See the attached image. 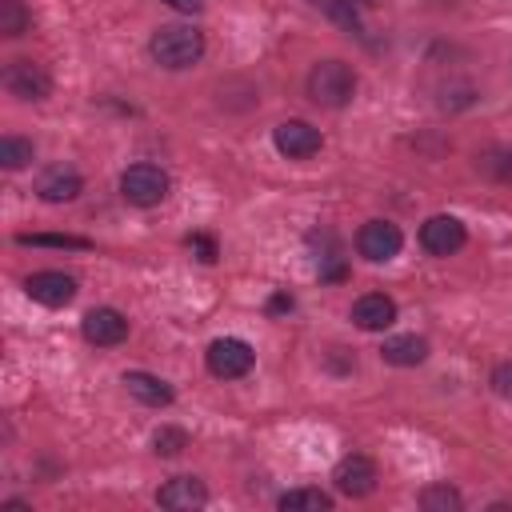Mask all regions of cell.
Listing matches in <instances>:
<instances>
[{"instance_id":"cell-22","label":"cell","mask_w":512,"mask_h":512,"mask_svg":"<svg viewBox=\"0 0 512 512\" xmlns=\"http://www.w3.org/2000/svg\"><path fill=\"white\" fill-rule=\"evenodd\" d=\"M152 448H156L160 456H180V452L188 448V432H184V428H172V424H164V428H156V436H152Z\"/></svg>"},{"instance_id":"cell-1","label":"cell","mask_w":512,"mask_h":512,"mask_svg":"<svg viewBox=\"0 0 512 512\" xmlns=\"http://www.w3.org/2000/svg\"><path fill=\"white\" fill-rule=\"evenodd\" d=\"M148 52H152V60L160 68H172V72L192 68L204 56V32L192 28V24H164V28L152 32Z\"/></svg>"},{"instance_id":"cell-4","label":"cell","mask_w":512,"mask_h":512,"mask_svg":"<svg viewBox=\"0 0 512 512\" xmlns=\"http://www.w3.org/2000/svg\"><path fill=\"white\" fill-rule=\"evenodd\" d=\"M204 364H208V372H212L216 380H240V376L252 372L256 352H252V344L240 340V336H220V340L208 344Z\"/></svg>"},{"instance_id":"cell-30","label":"cell","mask_w":512,"mask_h":512,"mask_svg":"<svg viewBox=\"0 0 512 512\" xmlns=\"http://www.w3.org/2000/svg\"><path fill=\"white\" fill-rule=\"evenodd\" d=\"M348 4H352V8H356V12H364V8H372V4H376V0H348Z\"/></svg>"},{"instance_id":"cell-10","label":"cell","mask_w":512,"mask_h":512,"mask_svg":"<svg viewBox=\"0 0 512 512\" xmlns=\"http://www.w3.org/2000/svg\"><path fill=\"white\" fill-rule=\"evenodd\" d=\"M80 332H84V340L96 344V348H116V344L128 336V316L116 312V308H92V312H84Z\"/></svg>"},{"instance_id":"cell-26","label":"cell","mask_w":512,"mask_h":512,"mask_svg":"<svg viewBox=\"0 0 512 512\" xmlns=\"http://www.w3.org/2000/svg\"><path fill=\"white\" fill-rule=\"evenodd\" d=\"M488 384H492V392H496V396L512 400V360L496 364V368H492V380H488Z\"/></svg>"},{"instance_id":"cell-17","label":"cell","mask_w":512,"mask_h":512,"mask_svg":"<svg viewBox=\"0 0 512 512\" xmlns=\"http://www.w3.org/2000/svg\"><path fill=\"white\" fill-rule=\"evenodd\" d=\"M280 508L284 512H328L332 508V496L320 492V488H288L280 496Z\"/></svg>"},{"instance_id":"cell-25","label":"cell","mask_w":512,"mask_h":512,"mask_svg":"<svg viewBox=\"0 0 512 512\" xmlns=\"http://www.w3.org/2000/svg\"><path fill=\"white\" fill-rule=\"evenodd\" d=\"M184 244H188V248H192V252H196V256H200L204 264H212V260L220 256V248H216V240H212V236H204V232H192V236H188Z\"/></svg>"},{"instance_id":"cell-3","label":"cell","mask_w":512,"mask_h":512,"mask_svg":"<svg viewBox=\"0 0 512 512\" xmlns=\"http://www.w3.org/2000/svg\"><path fill=\"white\" fill-rule=\"evenodd\" d=\"M168 188H172V180H168V172L160 164L140 160V164H128L120 172V196L128 204H136V208H156L168 196Z\"/></svg>"},{"instance_id":"cell-7","label":"cell","mask_w":512,"mask_h":512,"mask_svg":"<svg viewBox=\"0 0 512 512\" xmlns=\"http://www.w3.org/2000/svg\"><path fill=\"white\" fill-rule=\"evenodd\" d=\"M4 88H8V96H16V100H44V96L52 92V76H48L44 64H36V60H12V64L4 68Z\"/></svg>"},{"instance_id":"cell-19","label":"cell","mask_w":512,"mask_h":512,"mask_svg":"<svg viewBox=\"0 0 512 512\" xmlns=\"http://www.w3.org/2000/svg\"><path fill=\"white\" fill-rule=\"evenodd\" d=\"M312 8H320L328 20H336L340 28H348L352 36H364V24H360V12L348 4V0H308Z\"/></svg>"},{"instance_id":"cell-8","label":"cell","mask_w":512,"mask_h":512,"mask_svg":"<svg viewBox=\"0 0 512 512\" xmlns=\"http://www.w3.org/2000/svg\"><path fill=\"white\" fill-rule=\"evenodd\" d=\"M24 292H28L36 304H44V308H64V304H72V296H76V280H72L68 272L44 268V272H32V276L24 280Z\"/></svg>"},{"instance_id":"cell-12","label":"cell","mask_w":512,"mask_h":512,"mask_svg":"<svg viewBox=\"0 0 512 512\" xmlns=\"http://www.w3.org/2000/svg\"><path fill=\"white\" fill-rule=\"evenodd\" d=\"M332 480H336V488H340L344 496H352V500H360V496H368V492L376 488V464H372L368 456H360V452H352V456H344V460L336 464V472H332Z\"/></svg>"},{"instance_id":"cell-15","label":"cell","mask_w":512,"mask_h":512,"mask_svg":"<svg viewBox=\"0 0 512 512\" xmlns=\"http://www.w3.org/2000/svg\"><path fill=\"white\" fill-rule=\"evenodd\" d=\"M124 388L140 400V404H148V408H168L172 404V388H168V380H160V376H152V372H124Z\"/></svg>"},{"instance_id":"cell-2","label":"cell","mask_w":512,"mask_h":512,"mask_svg":"<svg viewBox=\"0 0 512 512\" xmlns=\"http://www.w3.org/2000/svg\"><path fill=\"white\" fill-rule=\"evenodd\" d=\"M308 96L324 108H344L356 96V72L344 60H320L308 72Z\"/></svg>"},{"instance_id":"cell-29","label":"cell","mask_w":512,"mask_h":512,"mask_svg":"<svg viewBox=\"0 0 512 512\" xmlns=\"http://www.w3.org/2000/svg\"><path fill=\"white\" fill-rule=\"evenodd\" d=\"M4 508H8V512H28V504H24V500H8Z\"/></svg>"},{"instance_id":"cell-20","label":"cell","mask_w":512,"mask_h":512,"mask_svg":"<svg viewBox=\"0 0 512 512\" xmlns=\"http://www.w3.org/2000/svg\"><path fill=\"white\" fill-rule=\"evenodd\" d=\"M32 156H36V144H32V140H24V136H4V140H0V164H4L8 172L32 164Z\"/></svg>"},{"instance_id":"cell-14","label":"cell","mask_w":512,"mask_h":512,"mask_svg":"<svg viewBox=\"0 0 512 512\" xmlns=\"http://www.w3.org/2000/svg\"><path fill=\"white\" fill-rule=\"evenodd\" d=\"M352 320H356V328H364V332H384V328H392V320H396V300L384 296V292H364V296L352 304Z\"/></svg>"},{"instance_id":"cell-9","label":"cell","mask_w":512,"mask_h":512,"mask_svg":"<svg viewBox=\"0 0 512 512\" xmlns=\"http://www.w3.org/2000/svg\"><path fill=\"white\" fill-rule=\"evenodd\" d=\"M464 240H468V232H464V224L456 216H428L420 224V244L432 256H452V252L464 248Z\"/></svg>"},{"instance_id":"cell-5","label":"cell","mask_w":512,"mask_h":512,"mask_svg":"<svg viewBox=\"0 0 512 512\" xmlns=\"http://www.w3.org/2000/svg\"><path fill=\"white\" fill-rule=\"evenodd\" d=\"M404 248V232L392 224V220H368L360 232H356V252L372 264H388L396 252Z\"/></svg>"},{"instance_id":"cell-28","label":"cell","mask_w":512,"mask_h":512,"mask_svg":"<svg viewBox=\"0 0 512 512\" xmlns=\"http://www.w3.org/2000/svg\"><path fill=\"white\" fill-rule=\"evenodd\" d=\"M168 8H176V12H200L204 8V0H164Z\"/></svg>"},{"instance_id":"cell-23","label":"cell","mask_w":512,"mask_h":512,"mask_svg":"<svg viewBox=\"0 0 512 512\" xmlns=\"http://www.w3.org/2000/svg\"><path fill=\"white\" fill-rule=\"evenodd\" d=\"M480 168L496 180H512V152H484L480 156Z\"/></svg>"},{"instance_id":"cell-11","label":"cell","mask_w":512,"mask_h":512,"mask_svg":"<svg viewBox=\"0 0 512 512\" xmlns=\"http://www.w3.org/2000/svg\"><path fill=\"white\" fill-rule=\"evenodd\" d=\"M80 188H84V180H80V172L72 164H48L36 176V196L44 204H68V200L80 196Z\"/></svg>"},{"instance_id":"cell-27","label":"cell","mask_w":512,"mask_h":512,"mask_svg":"<svg viewBox=\"0 0 512 512\" xmlns=\"http://www.w3.org/2000/svg\"><path fill=\"white\" fill-rule=\"evenodd\" d=\"M292 304H296V300H292L288 292H276V296L268 300V312H272V316H280V312H292Z\"/></svg>"},{"instance_id":"cell-18","label":"cell","mask_w":512,"mask_h":512,"mask_svg":"<svg viewBox=\"0 0 512 512\" xmlns=\"http://www.w3.org/2000/svg\"><path fill=\"white\" fill-rule=\"evenodd\" d=\"M420 508L424 512H460L464 508V496L452 484H428L420 492Z\"/></svg>"},{"instance_id":"cell-13","label":"cell","mask_w":512,"mask_h":512,"mask_svg":"<svg viewBox=\"0 0 512 512\" xmlns=\"http://www.w3.org/2000/svg\"><path fill=\"white\" fill-rule=\"evenodd\" d=\"M156 504L160 508H172V512H192V508H204L208 504V488L196 476H172V480L160 484Z\"/></svg>"},{"instance_id":"cell-16","label":"cell","mask_w":512,"mask_h":512,"mask_svg":"<svg viewBox=\"0 0 512 512\" xmlns=\"http://www.w3.org/2000/svg\"><path fill=\"white\" fill-rule=\"evenodd\" d=\"M384 364H396V368H416L428 360V340L420 336H388L384 348H380Z\"/></svg>"},{"instance_id":"cell-6","label":"cell","mask_w":512,"mask_h":512,"mask_svg":"<svg viewBox=\"0 0 512 512\" xmlns=\"http://www.w3.org/2000/svg\"><path fill=\"white\" fill-rule=\"evenodd\" d=\"M272 144H276V152L288 156V160H308V156L320 152L324 136H320V128H312L308 120H280V124L272 128Z\"/></svg>"},{"instance_id":"cell-24","label":"cell","mask_w":512,"mask_h":512,"mask_svg":"<svg viewBox=\"0 0 512 512\" xmlns=\"http://www.w3.org/2000/svg\"><path fill=\"white\" fill-rule=\"evenodd\" d=\"M20 244H48V248H88V240H80V236H56V232H44V236H16Z\"/></svg>"},{"instance_id":"cell-21","label":"cell","mask_w":512,"mask_h":512,"mask_svg":"<svg viewBox=\"0 0 512 512\" xmlns=\"http://www.w3.org/2000/svg\"><path fill=\"white\" fill-rule=\"evenodd\" d=\"M28 28H32V12L24 8V0H0V32L24 36Z\"/></svg>"}]
</instances>
